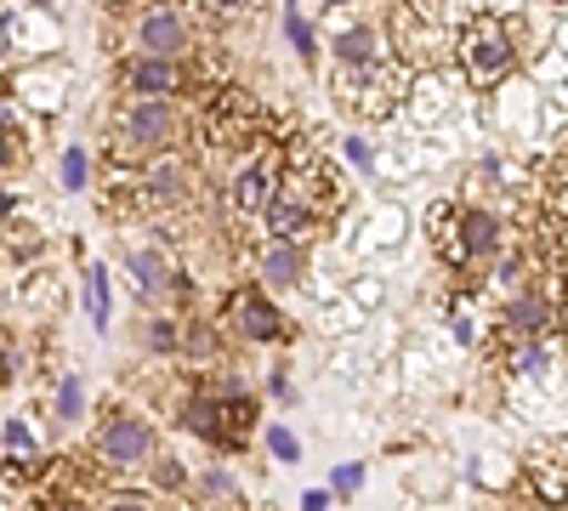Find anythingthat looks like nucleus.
Wrapping results in <instances>:
<instances>
[{
	"instance_id": "1",
	"label": "nucleus",
	"mask_w": 568,
	"mask_h": 511,
	"mask_svg": "<svg viewBox=\"0 0 568 511\" xmlns=\"http://www.w3.org/2000/svg\"><path fill=\"white\" fill-rule=\"evenodd\" d=\"M187 136V120L176 103H160V98H125L109 120V149H103V165H142L154 154H171Z\"/></svg>"
},
{
	"instance_id": "2",
	"label": "nucleus",
	"mask_w": 568,
	"mask_h": 511,
	"mask_svg": "<svg viewBox=\"0 0 568 511\" xmlns=\"http://www.w3.org/2000/svg\"><path fill=\"white\" fill-rule=\"evenodd\" d=\"M517 63H524V52H517L506 18L484 12V18H471L466 29H455V69H460V80L471 91H484V98L500 91L517 74Z\"/></svg>"
},
{
	"instance_id": "3",
	"label": "nucleus",
	"mask_w": 568,
	"mask_h": 511,
	"mask_svg": "<svg viewBox=\"0 0 568 511\" xmlns=\"http://www.w3.org/2000/svg\"><path fill=\"white\" fill-rule=\"evenodd\" d=\"M194 18H187L182 0H142V7L125 12V45L131 52H149V58H171L187 63L194 52Z\"/></svg>"
},
{
	"instance_id": "4",
	"label": "nucleus",
	"mask_w": 568,
	"mask_h": 511,
	"mask_svg": "<svg viewBox=\"0 0 568 511\" xmlns=\"http://www.w3.org/2000/svg\"><path fill=\"white\" fill-rule=\"evenodd\" d=\"M69 98H74V74H69L58 58H52V63H23V69H12V80H7V103L23 109L29 120H63Z\"/></svg>"
},
{
	"instance_id": "5",
	"label": "nucleus",
	"mask_w": 568,
	"mask_h": 511,
	"mask_svg": "<svg viewBox=\"0 0 568 511\" xmlns=\"http://www.w3.org/2000/svg\"><path fill=\"white\" fill-rule=\"evenodd\" d=\"M136 194H142V216H176L194 205V160H182L176 149L171 154H154L136 165Z\"/></svg>"
},
{
	"instance_id": "6",
	"label": "nucleus",
	"mask_w": 568,
	"mask_h": 511,
	"mask_svg": "<svg viewBox=\"0 0 568 511\" xmlns=\"http://www.w3.org/2000/svg\"><path fill=\"white\" fill-rule=\"evenodd\" d=\"M125 285H131L142 302H160V307H182V302H187V273H182L176 256L160 251V245L125 251Z\"/></svg>"
},
{
	"instance_id": "7",
	"label": "nucleus",
	"mask_w": 568,
	"mask_h": 511,
	"mask_svg": "<svg viewBox=\"0 0 568 511\" xmlns=\"http://www.w3.org/2000/svg\"><path fill=\"white\" fill-rule=\"evenodd\" d=\"M154 454H160L154 427L142 421V415H131V409H114L109 421L98 427V460L114 467V472H136V467H149Z\"/></svg>"
},
{
	"instance_id": "8",
	"label": "nucleus",
	"mask_w": 568,
	"mask_h": 511,
	"mask_svg": "<svg viewBox=\"0 0 568 511\" xmlns=\"http://www.w3.org/2000/svg\"><path fill=\"white\" fill-rule=\"evenodd\" d=\"M120 91H125V98H160V103H176L182 91H187V63L149 58V52H125V58H120Z\"/></svg>"
},
{
	"instance_id": "9",
	"label": "nucleus",
	"mask_w": 568,
	"mask_h": 511,
	"mask_svg": "<svg viewBox=\"0 0 568 511\" xmlns=\"http://www.w3.org/2000/svg\"><path fill=\"white\" fill-rule=\"evenodd\" d=\"M227 318H233V330H240L245 341H256V347H273V341L291 336V318H284V307H278L262 285L233 290V296H227Z\"/></svg>"
},
{
	"instance_id": "10",
	"label": "nucleus",
	"mask_w": 568,
	"mask_h": 511,
	"mask_svg": "<svg viewBox=\"0 0 568 511\" xmlns=\"http://www.w3.org/2000/svg\"><path fill=\"white\" fill-rule=\"evenodd\" d=\"M324 52H329V63H336V69H375V63L393 58V45H387V29H382V23L342 18L336 29H329Z\"/></svg>"
},
{
	"instance_id": "11",
	"label": "nucleus",
	"mask_w": 568,
	"mask_h": 511,
	"mask_svg": "<svg viewBox=\"0 0 568 511\" xmlns=\"http://www.w3.org/2000/svg\"><path fill=\"white\" fill-rule=\"evenodd\" d=\"M256 222H262V239H284V245H302V251H313V245L324 239V227H329L318 211H307V205L291 200V194H273Z\"/></svg>"
},
{
	"instance_id": "12",
	"label": "nucleus",
	"mask_w": 568,
	"mask_h": 511,
	"mask_svg": "<svg viewBox=\"0 0 568 511\" xmlns=\"http://www.w3.org/2000/svg\"><path fill=\"white\" fill-rule=\"evenodd\" d=\"M449 109H455V80L444 69H433V74L409 80V98L398 114H409V131H438L449 120Z\"/></svg>"
},
{
	"instance_id": "13",
	"label": "nucleus",
	"mask_w": 568,
	"mask_h": 511,
	"mask_svg": "<svg viewBox=\"0 0 568 511\" xmlns=\"http://www.w3.org/2000/svg\"><path fill=\"white\" fill-rule=\"evenodd\" d=\"M551 324H557V302H546V290H511L506 307H500V330H506V341L551 336Z\"/></svg>"
},
{
	"instance_id": "14",
	"label": "nucleus",
	"mask_w": 568,
	"mask_h": 511,
	"mask_svg": "<svg viewBox=\"0 0 568 511\" xmlns=\"http://www.w3.org/2000/svg\"><path fill=\"white\" fill-rule=\"evenodd\" d=\"M506 245V222L495 205H460V251H466V267H484L495 262Z\"/></svg>"
},
{
	"instance_id": "15",
	"label": "nucleus",
	"mask_w": 568,
	"mask_h": 511,
	"mask_svg": "<svg viewBox=\"0 0 568 511\" xmlns=\"http://www.w3.org/2000/svg\"><path fill=\"white\" fill-rule=\"evenodd\" d=\"M307 273H313V256H307L302 245L262 239V251H256V278H262V290H296V285H307Z\"/></svg>"
},
{
	"instance_id": "16",
	"label": "nucleus",
	"mask_w": 568,
	"mask_h": 511,
	"mask_svg": "<svg viewBox=\"0 0 568 511\" xmlns=\"http://www.w3.org/2000/svg\"><path fill=\"white\" fill-rule=\"evenodd\" d=\"M404 234H409V211H398V205H375V211L358 216L353 251H358V256H393V251L404 245Z\"/></svg>"
},
{
	"instance_id": "17",
	"label": "nucleus",
	"mask_w": 568,
	"mask_h": 511,
	"mask_svg": "<svg viewBox=\"0 0 568 511\" xmlns=\"http://www.w3.org/2000/svg\"><path fill=\"white\" fill-rule=\"evenodd\" d=\"M63 52V23L52 18V12H18L12 18V58H23V63H45V58H58Z\"/></svg>"
},
{
	"instance_id": "18",
	"label": "nucleus",
	"mask_w": 568,
	"mask_h": 511,
	"mask_svg": "<svg viewBox=\"0 0 568 511\" xmlns=\"http://www.w3.org/2000/svg\"><path fill=\"white\" fill-rule=\"evenodd\" d=\"M529 483L540 505H568V438H546L529 454Z\"/></svg>"
},
{
	"instance_id": "19",
	"label": "nucleus",
	"mask_w": 568,
	"mask_h": 511,
	"mask_svg": "<svg viewBox=\"0 0 568 511\" xmlns=\"http://www.w3.org/2000/svg\"><path fill=\"white\" fill-rule=\"evenodd\" d=\"M420 227H426V245H433V256L460 273V267H466V251H460V205H455V200H433V205H426V216H420Z\"/></svg>"
},
{
	"instance_id": "20",
	"label": "nucleus",
	"mask_w": 568,
	"mask_h": 511,
	"mask_svg": "<svg viewBox=\"0 0 568 511\" xmlns=\"http://www.w3.org/2000/svg\"><path fill=\"white\" fill-rule=\"evenodd\" d=\"M176 415H182V427L194 432V438H205V443H222V421H216V392H211V387L187 392Z\"/></svg>"
},
{
	"instance_id": "21",
	"label": "nucleus",
	"mask_w": 568,
	"mask_h": 511,
	"mask_svg": "<svg viewBox=\"0 0 568 511\" xmlns=\"http://www.w3.org/2000/svg\"><path fill=\"white\" fill-rule=\"evenodd\" d=\"M109 267L103 262H91V273H85V313H91V324L98 330H109V318H114V296H109Z\"/></svg>"
},
{
	"instance_id": "22",
	"label": "nucleus",
	"mask_w": 568,
	"mask_h": 511,
	"mask_svg": "<svg viewBox=\"0 0 568 511\" xmlns=\"http://www.w3.org/2000/svg\"><path fill=\"white\" fill-rule=\"evenodd\" d=\"M511 478H517V467H511V454H500V449H484L478 460H471V483L489 489V494L511 489Z\"/></svg>"
},
{
	"instance_id": "23",
	"label": "nucleus",
	"mask_w": 568,
	"mask_h": 511,
	"mask_svg": "<svg viewBox=\"0 0 568 511\" xmlns=\"http://www.w3.org/2000/svg\"><path fill=\"white\" fill-rule=\"evenodd\" d=\"M23 302H29V307H58V302H63V278L45 267V262H29V273H23Z\"/></svg>"
},
{
	"instance_id": "24",
	"label": "nucleus",
	"mask_w": 568,
	"mask_h": 511,
	"mask_svg": "<svg viewBox=\"0 0 568 511\" xmlns=\"http://www.w3.org/2000/svg\"><path fill=\"white\" fill-rule=\"evenodd\" d=\"M342 296H347L364 318H375V313H382V302H387V278H382V273H358V278H347V285H342Z\"/></svg>"
},
{
	"instance_id": "25",
	"label": "nucleus",
	"mask_w": 568,
	"mask_h": 511,
	"mask_svg": "<svg viewBox=\"0 0 568 511\" xmlns=\"http://www.w3.org/2000/svg\"><path fill=\"white\" fill-rule=\"evenodd\" d=\"M149 352L154 358H176L182 352V318H171V313L149 318Z\"/></svg>"
},
{
	"instance_id": "26",
	"label": "nucleus",
	"mask_w": 568,
	"mask_h": 511,
	"mask_svg": "<svg viewBox=\"0 0 568 511\" xmlns=\"http://www.w3.org/2000/svg\"><path fill=\"white\" fill-rule=\"evenodd\" d=\"M0 449H7L12 460H40V438L29 432V421H23V415H12V421L0 427Z\"/></svg>"
},
{
	"instance_id": "27",
	"label": "nucleus",
	"mask_w": 568,
	"mask_h": 511,
	"mask_svg": "<svg viewBox=\"0 0 568 511\" xmlns=\"http://www.w3.org/2000/svg\"><path fill=\"white\" fill-rule=\"evenodd\" d=\"M58 182H63V194H85V188H91V154H85V149H63Z\"/></svg>"
},
{
	"instance_id": "28",
	"label": "nucleus",
	"mask_w": 568,
	"mask_h": 511,
	"mask_svg": "<svg viewBox=\"0 0 568 511\" xmlns=\"http://www.w3.org/2000/svg\"><path fill=\"white\" fill-rule=\"evenodd\" d=\"M284 40L296 45V58H302L307 69L318 63V29H313V23H307L302 12H284Z\"/></svg>"
},
{
	"instance_id": "29",
	"label": "nucleus",
	"mask_w": 568,
	"mask_h": 511,
	"mask_svg": "<svg viewBox=\"0 0 568 511\" xmlns=\"http://www.w3.org/2000/svg\"><path fill=\"white\" fill-rule=\"evenodd\" d=\"M52 409H58V421H63V427H80V415H85V387H80L74 376H69V381H58Z\"/></svg>"
},
{
	"instance_id": "30",
	"label": "nucleus",
	"mask_w": 568,
	"mask_h": 511,
	"mask_svg": "<svg viewBox=\"0 0 568 511\" xmlns=\"http://www.w3.org/2000/svg\"><path fill=\"white\" fill-rule=\"evenodd\" d=\"M444 478H449L444 460H420V472H415V494H420V500H438V494H444Z\"/></svg>"
},
{
	"instance_id": "31",
	"label": "nucleus",
	"mask_w": 568,
	"mask_h": 511,
	"mask_svg": "<svg viewBox=\"0 0 568 511\" xmlns=\"http://www.w3.org/2000/svg\"><path fill=\"white\" fill-rule=\"evenodd\" d=\"M342 154H347V165H353V171H364V176H375V165H382V149L364 143V136H347Z\"/></svg>"
},
{
	"instance_id": "32",
	"label": "nucleus",
	"mask_w": 568,
	"mask_h": 511,
	"mask_svg": "<svg viewBox=\"0 0 568 511\" xmlns=\"http://www.w3.org/2000/svg\"><path fill=\"white\" fill-rule=\"evenodd\" d=\"M262 438H267V454L284 460V467H296V460H302V443H296L291 427H273V432H262Z\"/></svg>"
},
{
	"instance_id": "33",
	"label": "nucleus",
	"mask_w": 568,
	"mask_h": 511,
	"mask_svg": "<svg viewBox=\"0 0 568 511\" xmlns=\"http://www.w3.org/2000/svg\"><path fill=\"white\" fill-rule=\"evenodd\" d=\"M329 483H336V489H329V494H342V500H353V494L364 489V460H342V467L329 472Z\"/></svg>"
},
{
	"instance_id": "34",
	"label": "nucleus",
	"mask_w": 568,
	"mask_h": 511,
	"mask_svg": "<svg viewBox=\"0 0 568 511\" xmlns=\"http://www.w3.org/2000/svg\"><path fill=\"white\" fill-rule=\"evenodd\" d=\"M103 511H154V505L142 500V494H131V489H120V494H109V500H103Z\"/></svg>"
},
{
	"instance_id": "35",
	"label": "nucleus",
	"mask_w": 568,
	"mask_h": 511,
	"mask_svg": "<svg viewBox=\"0 0 568 511\" xmlns=\"http://www.w3.org/2000/svg\"><path fill=\"white\" fill-rule=\"evenodd\" d=\"M200 7H205L211 18H233V12H245L251 0H200Z\"/></svg>"
},
{
	"instance_id": "36",
	"label": "nucleus",
	"mask_w": 568,
	"mask_h": 511,
	"mask_svg": "<svg viewBox=\"0 0 568 511\" xmlns=\"http://www.w3.org/2000/svg\"><path fill=\"white\" fill-rule=\"evenodd\" d=\"M329 500H336V494H324V489H307V494H302V511H329Z\"/></svg>"
},
{
	"instance_id": "37",
	"label": "nucleus",
	"mask_w": 568,
	"mask_h": 511,
	"mask_svg": "<svg viewBox=\"0 0 568 511\" xmlns=\"http://www.w3.org/2000/svg\"><path fill=\"white\" fill-rule=\"evenodd\" d=\"M551 40H557V52H562V58H568V18H562V29H557V34H551Z\"/></svg>"
},
{
	"instance_id": "38",
	"label": "nucleus",
	"mask_w": 568,
	"mask_h": 511,
	"mask_svg": "<svg viewBox=\"0 0 568 511\" xmlns=\"http://www.w3.org/2000/svg\"><path fill=\"white\" fill-rule=\"evenodd\" d=\"M557 324L568 330V285H562V302H557Z\"/></svg>"
},
{
	"instance_id": "39",
	"label": "nucleus",
	"mask_w": 568,
	"mask_h": 511,
	"mask_svg": "<svg viewBox=\"0 0 568 511\" xmlns=\"http://www.w3.org/2000/svg\"><path fill=\"white\" fill-rule=\"evenodd\" d=\"M318 7H358V0H318Z\"/></svg>"
},
{
	"instance_id": "40",
	"label": "nucleus",
	"mask_w": 568,
	"mask_h": 511,
	"mask_svg": "<svg viewBox=\"0 0 568 511\" xmlns=\"http://www.w3.org/2000/svg\"><path fill=\"white\" fill-rule=\"evenodd\" d=\"M29 7H45V12H52V0H29Z\"/></svg>"
},
{
	"instance_id": "41",
	"label": "nucleus",
	"mask_w": 568,
	"mask_h": 511,
	"mask_svg": "<svg viewBox=\"0 0 568 511\" xmlns=\"http://www.w3.org/2000/svg\"><path fill=\"white\" fill-rule=\"evenodd\" d=\"M535 511H568V505H535Z\"/></svg>"
}]
</instances>
